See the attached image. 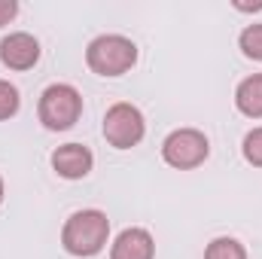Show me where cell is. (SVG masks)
Listing matches in <instances>:
<instances>
[{"mask_svg":"<svg viewBox=\"0 0 262 259\" xmlns=\"http://www.w3.org/2000/svg\"><path fill=\"white\" fill-rule=\"evenodd\" d=\"M110 238V220L104 210H76L61 229V244L70 256H95Z\"/></svg>","mask_w":262,"mask_h":259,"instance_id":"obj_1","label":"cell"},{"mask_svg":"<svg viewBox=\"0 0 262 259\" xmlns=\"http://www.w3.org/2000/svg\"><path fill=\"white\" fill-rule=\"evenodd\" d=\"M85 61L98 76H122L128 73L134 61H137V46L131 43L128 37L119 34H104L98 40L89 43L85 49Z\"/></svg>","mask_w":262,"mask_h":259,"instance_id":"obj_2","label":"cell"},{"mask_svg":"<svg viewBox=\"0 0 262 259\" xmlns=\"http://www.w3.org/2000/svg\"><path fill=\"white\" fill-rule=\"evenodd\" d=\"M40 122L49 131H67L82 113V95L67 85V82H58V85H49L43 95H40Z\"/></svg>","mask_w":262,"mask_h":259,"instance_id":"obj_3","label":"cell"},{"mask_svg":"<svg viewBox=\"0 0 262 259\" xmlns=\"http://www.w3.org/2000/svg\"><path fill=\"white\" fill-rule=\"evenodd\" d=\"M143 131H146V122H143V113L134 107V104H113L104 116V137L110 146L116 149H131L143 140Z\"/></svg>","mask_w":262,"mask_h":259,"instance_id":"obj_4","label":"cell"},{"mask_svg":"<svg viewBox=\"0 0 262 259\" xmlns=\"http://www.w3.org/2000/svg\"><path fill=\"white\" fill-rule=\"evenodd\" d=\"M210 146H207V137L195 128H177L171 131L162 143V156L171 168H180V171H189L198 168L204 159H207Z\"/></svg>","mask_w":262,"mask_h":259,"instance_id":"obj_5","label":"cell"},{"mask_svg":"<svg viewBox=\"0 0 262 259\" xmlns=\"http://www.w3.org/2000/svg\"><path fill=\"white\" fill-rule=\"evenodd\" d=\"M0 61L9 70H31L40 61V43L25 31L9 34L0 40Z\"/></svg>","mask_w":262,"mask_h":259,"instance_id":"obj_6","label":"cell"},{"mask_svg":"<svg viewBox=\"0 0 262 259\" xmlns=\"http://www.w3.org/2000/svg\"><path fill=\"white\" fill-rule=\"evenodd\" d=\"M92 165H95V156L82 143H64V146H58L52 153V168L64 180H82L92 171Z\"/></svg>","mask_w":262,"mask_h":259,"instance_id":"obj_7","label":"cell"},{"mask_svg":"<svg viewBox=\"0 0 262 259\" xmlns=\"http://www.w3.org/2000/svg\"><path fill=\"white\" fill-rule=\"evenodd\" d=\"M156 241L146 229H125L110 247V259H152Z\"/></svg>","mask_w":262,"mask_h":259,"instance_id":"obj_8","label":"cell"},{"mask_svg":"<svg viewBox=\"0 0 262 259\" xmlns=\"http://www.w3.org/2000/svg\"><path fill=\"white\" fill-rule=\"evenodd\" d=\"M235 104L244 116L262 119V73H253L247 79H241V85L235 89Z\"/></svg>","mask_w":262,"mask_h":259,"instance_id":"obj_9","label":"cell"},{"mask_svg":"<svg viewBox=\"0 0 262 259\" xmlns=\"http://www.w3.org/2000/svg\"><path fill=\"white\" fill-rule=\"evenodd\" d=\"M204 259H247V250L235 238H213L204 250Z\"/></svg>","mask_w":262,"mask_h":259,"instance_id":"obj_10","label":"cell"},{"mask_svg":"<svg viewBox=\"0 0 262 259\" xmlns=\"http://www.w3.org/2000/svg\"><path fill=\"white\" fill-rule=\"evenodd\" d=\"M241 52L253 61H262V25H250L241 31Z\"/></svg>","mask_w":262,"mask_h":259,"instance_id":"obj_11","label":"cell"},{"mask_svg":"<svg viewBox=\"0 0 262 259\" xmlns=\"http://www.w3.org/2000/svg\"><path fill=\"white\" fill-rule=\"evenodd\" d=\"M18 89L12 85V82H6V79H0V119H9V116H15L18 113Z\"/></svg>","mask_w":262,"mask_h":259,"instance_id":"obj_12","label":"cell"},{"mask_svg":"<svg viewBox=\"0 0 262 259\" xmlns=\"http://www.w3.org/2000/svg\"><path fill=\"white\" fill-rule=\"evenodd\" d=\"M244 159H247L250 165L262 168V128H253L244 137Z\"/></svg>","mask_w":262,"mask_h":259,"instance_id":"obj_13","label":"cell"},{"mask_svg":"<svg viewBox=\"0 0 262 259\" xmlns=\"http://www.w3.org/2000/svg\"><path fill=\"white\" fill-rule=\"evenodd\" d=\"M15 12H18V3L15 0H0V28L9 25L15 18Z\"/></svg>","mask_w":262,"mask_h":259,"instance_id":"obj_14","label":"cell"},{"mask_svg":"<svg viewBox=\"0 0 262 259\" xmlns=\"http://www.w3.org/2000/svg\"><path fill=\"white\" fill-rule=\"evenodd\" d=\"M0 201H3V177H0Z\"/></svg>","mask_w":262,"mask_h":259,"instance_id":"obj_15","label":"cell"}]
</instances>
